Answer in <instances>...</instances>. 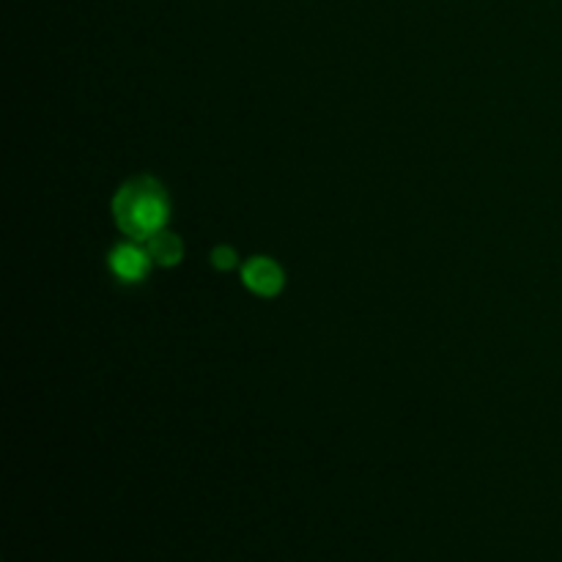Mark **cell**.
I'll return each instance as SVG.
<instances>
[{
	"label": "cell",
	"instance_id": "obj_1",
	"mask_svg": "<svg viewBox=\"0 0 562 562\" xmlns=\"http://www.w3.org/2000/svg\"><path fill=\"white\" fill-rule=\"evenodd\" d=\"M113 217L130 239L146 241L168 225L170 201L165 187L151 176L132 179L115 192Z\"/></svg>",
	"mask_w": 562,
	"mask_h": 562
},
{
	"label": "cell",
	"instance_id": "obj_3",
	"mask_svg": "<svg viewBox=\"0 0 562 562\" xmlns=\"http://www.w3.org/2000/svg\"><path fill=\"white\" fill-rule=\"evenodd\" d=\"M241 283L258 296H278L285 285V272L272 258L256 256L241 267Z\"/></svg>",
	"mask_w": 562,
	"mask_h": 562
},
{
	"label": "cell",
	"instance_id": "obj_5",
	"mask_svg": "<svg viewBox=\"0 0 562 562\" xmlns=\"http://www.w3.org/2000/svg\"><path fill=\"white\" fill-rule=\"evenodd\" d=\"M212 263L214 269H220V272H228V269H234L236 263H239V256H236L234 247L220 245L212 250Z\"/></svg>",
	"mask_w": 562,
	"mask_h": 562
},
{
	"label": "cell",
	"instance_id": "obj_2",
	"mask_svg": "<svg viewBox=\"0 0 562 562\" xmlns=\"http://www.w3.org/2000/svg\"><path fill=\"white\" fill-rule=\"evenodd\" d=\"M151 267L154 261L143 241H124V245H119L110 252V269H113L115 278L124 280V283H140V280L151 272Z\"/></svg>",
	"mask_w": 562,
	"mask_h": 562
},
{
	"label": "cell",
	"instance_id": "obj_4",
	"mask_svg": "<svg viewBox=\"0 0 562 562\" xmlns=\"http://www.w3.org/2000/svg\"><path fill=\"white\" fill-rule=\"evenodd\" d=\"M148 250V256H151V261L157 263V267H176V263L184 258V245H181V239L176 234H170V231H157V234L151 236V239L143 241Z\"/></svg>",
	"mask_w": 562,
	"mask_h": 562
}]
</instances>
